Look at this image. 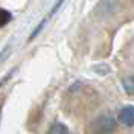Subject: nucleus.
Listing matches in <instances>:
<instances>
[{
  "label": "nucleus",
  "instance_id": "nucleus-6",
  "mask_svg": "<svg viewBox=\"0 0 134 134\" xmlns=\"http://www.w3.org/2000/svg\"><path fill=\"white\" fill-rule=\"evenodd\" d=\"M9 52H11V49L9 47H5L3 50H0V66L8 59V57H9Z\"/></svg>",
  "mask_w": 134,
  "mask_h": 134
},
{
  "label": "nucleus",
  "instance_id": "nucleus-1",
  "mask_svg": "<svg viewBox=\"0 0 134 134\" xmlns=\"http://www.w3.org/2000/svg\"><path fill=\"white\" fill-rule=\"evenodd\" d=\"M116 128V120L110 114H100L99 117H96L92 124V131L96 134H107L111 133Z\"/></svg>",
  "mask_w": 134,
  "mask_h": 134
},
{
  "label": "nucleus",
  "instance_id": "nucleus-7",
  "mask_svg": "<svg viewBox=\"0 0 134 134\" xmlns=\"http://www.w3.org/2000/svg\"><path fill=\"white\" fill-rule=\"evenodd\" d=\"M0 122H2V107H0Z\"/></svg>",
  "mask_w": 134,
  "mask_h": 134
},
{
  "label": "nucleus",
  "instance_id": "nucleus-5",
  "mask_svg": "<svg viewBox=\"0 0 134 134\" xmlns=\"http://www.w3.org/2000/svg\"><path fill=\"white\" fill-rule=\"evenodd\" d=\"M11 20H12V14L9 11H6V9H0V27L8 25Z\"/></svg>",
  "mask_w": 134,
  "mask_h": 134
},
{
  "label": "nucleus",
  "instance_id": "nucleus-3",
  "mask_svg": "<svg viewBox=\"0 0 134 134\" xmlns=\"http://www.w3.org/2000/svg\"><path fill=\"white\" fill-rule=\"evenodd\" d=\"M46 134H69V128H67L64 124L57 122V124H53V125L47 130Z\"/></svg>",
  "mask_w": 134,
  "mask_h": 134
},
{
  "label": "nucleus",
  "instance_id": "nucleus-2",
  "mask_svg": "<svg viewBox=\"0 0 134 134\" xmlns=\"http://www.w3.org/2000/svg\"><path fill=\"white\" fill-rule=\"evenodd\" d=\"M117 120L125 126H134V107H124L117 114Z\"/></svg>",
  "mask_w": 134,
  "mask_h": 134
},
{
  "label": "nucleus",
  "instance_id": "nucleus-4",
  "mask_svg": "<svg viewBox=\"0 0 134 134\" xmlns=\"http://www.w3.org/2000/svg\"><path fill=\"white\" fill-rule=\"evenodd\" d=\"M122 87L125 90L126 94L134 96V76H126L122 79Z\"/></svg>",
  "mask_w": 134,
  "mask_h": 134
}]
</instances>
